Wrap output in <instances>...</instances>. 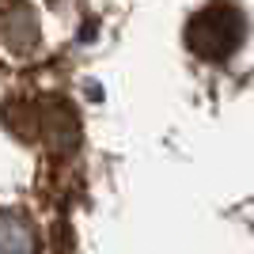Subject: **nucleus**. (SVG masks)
<instances>
[{"label":"nucleus","mask_w":254,"mask_h":254,"mask_svg":"<svg viewBox=\"0 0 254 254\" xmlns=\"http://www.w3.org/2000/svg\"><path fill=\"white\" fill-rule=\"evenodd\" d=\"M243 34H247L243 11L235 8V4H228V0H212L209 8H201L190 19L186 46L197 57H205V61H224V57H232L239 50Z\"/></svg>","instance_id":"obj_1"},{"label":"nucleus","mask_w":254,"mask_h":254,"mask_svg":"<svg viewBox=\"0 0 254 254\" xmlns=\"http://www.w3.org/2000/svg\"><path fill=\"white\" fill-rule=\"evenodd\" d=\"M38 114V126H42V137L50 144V152H72L76 140H80V122H76V110L64 99H46Z\"/></svg>","instance_id":"obj_2"},{"label":"nucleus","mask_w":254,"mask_h":254,"mask_svg":"<svg viewBox=\"0 0 254 254\" xmlns=\"http://www.w3.org/2000/svg\"><path fill=\"white\" fill-rule=\"evenodd\" d=\"M0 38L8 42L11 53H34L38 46V19L23 0H8L0 8Z\"/></svg>","instance_id":"obj_3"},{"label":"nucleus","mask_w":254,"mask_h":254,"mask_svg":"<svg viewBox=\"0 0 254 254\" xmlns=\"http://www.w3.org/2000/svg\"><path fill=\"white\" fill-rule=\"evenodd\" d=\"M34 232L23 216L0 212V254H34Z\"/></svg>","instance_id":"obj_4"}]
</instances>
